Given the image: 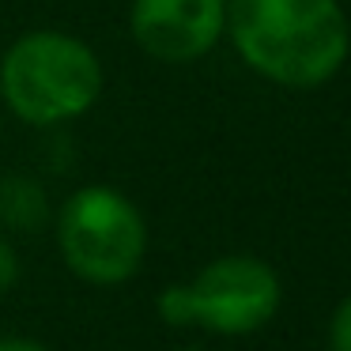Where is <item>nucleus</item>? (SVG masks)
<instances>
[{
	"instance_id": "f257e3e1",
	"label": "nucleus",
	"mask_w": 351,
	"mask_h": 351,
	"mask_svg": "<svg viewBox=\"0 0 351 351\" xmlns=\"http://www.w3.org/2000/svg\"><path fill=\"white\" fill-rule=\"evenodd\" d=\"M223 34L245 69L287 91L325 87L351 57L340 0H227Z\"/></svg>"
},
{
	"instance_id": "f03ea898",
	"label": "nucleus",
	"mask_w": 351,
	"mask_h": 351,
	"mask_svg": "<svg viewBox=\"0 0 351 351\" xmlns=\"http://www.w3.org/2000/svg\"><path fill=\"white\" fill-rule=\"evenodd\" d=\"M102 87L99 53L69 31H27L0 57V102L34 129L84 117L102 99Z\"/></svg>"
},
{
	"instance_id": "7ed1b4c3",
	"label": "nucleus",
	"mask_w": 351,
	"mask_h": 351,
	"mask_svg": "<svg viewBox=\"0 0 351 351\" xmlns=\"http://www.w3.org/2000/svg\"><path fill=\"white\" fill-rule=\"evenodd\" d=\"M283 283L268 261L253 253H223L208 261L189 283L159 291L155 310L170 328H204L212 336L261 332L280 313Z\"/></svg>"
},
{
	"instance_id": "20e7f679",
	"label": "nucleus",
	"mask_w": 351,
	"mask_h": 351,
	"mask_svg": "<svg viewBox=\"0 0 351 351\" xmlns=\"http://www.w3.org/2000/svg\"><path fill=\"white\" fill-rule=\"evenodd\" d=\"M53 238L64 268L91 287H117L140 272L147 223L114 185H80L53 212Z\"/></svg>"
},
{
	"instance_id": "39448f33",
	"label": "nucleus",
	"mask_w": 351,
	"mask_h": 351,
	"mask_svg": "<svg viewBox=\"0 0 351 351\" xmlns=\"http://www.w3.org/2000/svg\"><path fill=\"white\" fill-rule=\"evenodd\" d=\"M227 0H132L129 34L159 64H193L219 46Z\"/></svg>"
},
{
	"instance_id": "423d86ee",
	"label": "nucleus",
	"mask_w": 351,
	"mask_h": 351,
	"mask_svg": "<svg viewBox=\"0 0 351 351\" xmlns=\"http://www.w3.org/2000/svg\"><path fill=\"white\" fill-rule=\"evenodd\" d=\"M46 223H53V204H49L46 185L27 170L0 174V230L34 234Z\"/></svg>"
},
{
	"instance_id": "0eeeda50",
	"label": "nucleus",
	"mask_w": 351,
	"mask_h": 351,
	"mask_svg": "<svg viewBox=\"0 0 351 351\" xmlns=\"http://www.w3.org/2000/svg\"><path fill=\"white\" fill-rule=\"evenodd\" d=\"M325 340H328V351H351V295H343L336 302Z\"/></svg>"
},
{
	"instance_id": "6e6552de",
	"label": "nucleus",
	"mask_w": 351,
	"mask_h": 351,
	"mask_svg": "<svg viewBox=\"0 0 351 351\" xmlns=\"http://www.w3.org/2000/svg\"><path fill=\"white\" fill-rule=\"evenodd\" d=\"M19 276H23V265H19L16 245H12L8 238L0 234V298L8 295V291H16Z\"/></svg>"
},
{
	"instance_id": "1a4fd4ad",
	"label": "nucleus",
	"mask_w": 351,
	"mask_h": 351,
	"mask_svg": "<svg viewBox=\"0 0 351 351\" xmlns=\"http://www.w3.org/2000/svg\"><path fill=\"white\" fill-rule=\"evenodd\" d=\"M0 351H49L34 336H0Z\"/></svg>"
},
{
	"instance_id": "9d476101",
	"label": "nucleus",
	"mask_w": 351,
	"mask_h": 351,
	"mask_svg": "<svg viewBox=\"0 0 351 351\" xmlns=\"http://www.w3.org/2000/svg\"><path fill=\"white\" fill-rule=\"evenodd\" d=\"M178 351H204V348H178Z\"/></svg>"
},
{
	"instance_id": "9b49d317",
	"label": "nucleus",
	"mask_w": 351,
	"mask_h": 351,
	"mask_svg": "<svg viewBox=\"0 0 351 351\" xmlns=\"http://www.w3.org/2000/svg\"><path fill=\"white\" fill-rule=\"evenodd\" d=\"M0 140H4V121H0Z\"/></svg>"
}]
</instances>
